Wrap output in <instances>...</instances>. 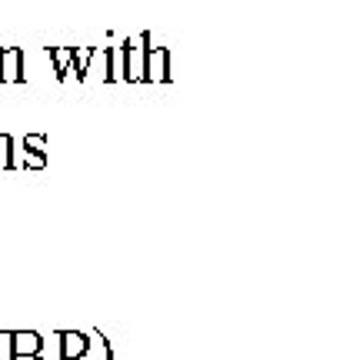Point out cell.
Masks as SVG:
<instances>
[{"instance_id":"6da1fadb","label":"cell","mask_w":343,"mask_h":360,"mask_svg":"<svg viewBox=\"0 0 343 360\" xmlns=\"http://www.w3.org/2000/svg\"><path fill=\"white\" fill-rule=\"evenodd\" d=\"M143 80H150V84L174 80V74H170V51L167 47H153V34H147V47H143Z\"/></svg>"},{"instance_id":"7a4b0ae2","label":"cell","mask_w":343,"mask_h":360,"mask_svg":"<svg viewBox=\"0 0 343 360\" xmlns=\"http://www.w3.org/2000/svg\"><path fill=\"white\" fill-rule=\"evenodd\" d=\"M124 47V80H143V47H147V34H140L137 40L120 44Z\"/></svg>"},{"instance_id":"3957f363","label":"cell","mask_w":343,"mask_h":360,"mask_svg":"<svg viewBox=\"0 0 343 360\" xmlns=\"http://www.w3.org/2000/svg\"><path fill=\"white\" fill-rule=\"evenodd\" d=\"M20 167L30 170L47 167V134H27L24 137V164Z\"/></svg>"},{"instance_id":"277c9868","label":"cell","mask_w":343,"mask_h":360,"mask_svg":"<svg viewBox=\"0 0 343 360\" xmlns=\"http://www.w3.org/2000/svg\"><path fill=\"white\" fill-rule=\"evenodd\" d=\"M60 360H80L87 357L90 350V337L84 330H60Z\"/></svg>"},{"instance_id":"5b68a950","label":"cell","mask_w":343,"mask_h":360,"mask_svg":"<svg viewBox=\"0 0 343 360\" xmlns=\"http://www.w3.org/2000/svg\"><path fill=\"white\" fill-rule=\"evenodd\" d=\"M0 80H7V84L24 80V53H20V47H0Z\"/></svg>"},{"instance_id":"8992f818","label":"cell","mask_w":343,"mask_h":360,"mask_svg":"<svg viewBox=\"0 0 343 360\" xmlns=\"http://www.w3.org/2000/svg\"><path fill=\"white\" fill-rule=\"evenodd\" d=\"M44 337L37 334V330H11V350L13 357L17 354H44Z\"/></svg>"},{"instance_id":"52a82bcc","label":"cell","mask_w":343,"mask_h":360,"mask_svg":"<svg viewBox=\"0 0 343 360\" xmlns=\"http://www.w3.org/2000/svg\"><path fill=\"white\" fill-rule=\"evenodd\" d=\"M97 47H74V60H70V74H77V80H87L90 60H93Z\"/></svg>"},{"instance_id":"ba28073f","label":"cell","mask_w":343,"mask_h":360,"mask_svg":"<svg viewBox=\"0 0 343 360\" xmlns=\"http://www.w3.org/2000/svg\"><path fill=\"white\" fill-rule=\"evenodd\" d=\"M51 60H53V70H57V80H67L70 60H74V47H51Z\"/></svg>"},{"instance_id":"9c48e42d","label":"cell","mask_w":343,"mask_h":360,"mask_svg":"<svg viewBox=\"0 0 343 360\" xmlns=\"http://www.w3.org/2000/svg\"><path fill=\"white\" fill-rule=\"evenodd\" d=\"M0 170H20V160L13 157V137L0 134Z\"/></svg>"},{"instance_id":"30bf717a","label":"cell","mask_w":343,"mask_h":360,"mask_svg":"<svg viewBox=\"0 0 343 360\" xmlns=\"http://www.w3.org/2000/svg\"><path fill=\"white\" fill-rule=\"evenodd\" d=\"M107 80H124V47H107Z\"/></svg>"},{"instance_id":"8fae6325","label":"cell","mask_w":343,"mask_h":360,"mask_svg":"<svg viewBox=\"0 0 343 360\" xmlns=\"http://www.w3.org/2000/svg\"><path fill=\"white\" fill-rule=\"evenodd\" d=\"M0 360H13V350H11V330H0Z\"/></svg>"},{"instance_id":"7c38bea8","label":"cell","mask_w":343,"mask_h":360,"mask_svg":"<svg viewBox=\"0 0 343 360\" xmlns=\"http://www.w3.org/2000/svg\"><path fill=\"white\" fill-rule=\"evenodd\" d=\"M101 337H103V334H101ZM101 344H103V360H114V347H110V340L103 337Z\"/></svg>"},{"instance_id":"4fadbf2b","label":"cell","mask_w":343,"mask_h":360,"mask_svg":"<svg viewBox=\"0 0 343 360\" xmlns=\"http://www.w3.org/2000/svg\"><path fill=\"white\" fill-rule=\"evenodd\" d=\"M13 360H44V354H17Z\"/></svg>"}]
</instances>
